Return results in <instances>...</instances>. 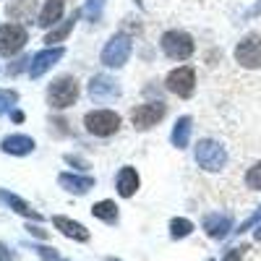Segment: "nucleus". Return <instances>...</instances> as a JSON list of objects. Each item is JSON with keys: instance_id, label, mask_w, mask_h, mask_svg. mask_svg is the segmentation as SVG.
I'll use <instances>...</instances> for the list:
<instances>
[{"instance_id": "1", "label": "nucleus", "mask_w": 261, "mask_h": 261, "mask_svg": "<svg viewBox=\"0 0 261 261\" xmlns=\"http://www.w3.org/2000/svg\"><path fill=\"white\" fill-rule=\"evenodd\" d=\"M196 165L206 172H220L227 165V151L220 141L214 139H204L196 146Z\"/></svg>"}, {"instance_id": "2", "label": "nucleus", "mask_w": 261, "mask_h": 261, "mask_svg": "<svg viewBox=\"0 0 261 261\" xmlns=\"http://www.w3.org/2000/svg\"><path fill=\"white\" fill-rule=\"evenodd\" d=\"M79 97V81L73 76H60L47 86V102L55 107V110H65L71 107Z\"/></svg>"}, {"instance_id": "3", "label": "nucleus", "mask_w": 261, "mask_h": 261, "mask_svg": "<svg viewBox=\"0 0 261 261\" xmlns=\"http://www.w3.org/2000/svg\"><path fill=\"white\" fill-rule=\"evenodd\" d=\"M160 45H162V53H165L170 60H188V58L193 55V50H196L193 39H191V34L178 32V29L165 32Z\"/></svg>"}, {"instance_id": "4", "label": "nucleus", "mask_w": 261, "mask_h": 261, "mask_svg": "<svg viewBox=\"0 0 261 261\" xmlns=\"http://www.w3.org/2000/svg\"><path fill=\"white\" fill-rule=\"evenodd\" d=\"M84 125H86V130H89V134H94V136H99V139H107V136L118 134L120 115L113 113V110H92V113H86Z\"/></svg>"}, {"instance_id": "5", "label": "nucleus", "mask_w": 261, "mask_h": 261, "mask_svg": "<svg viewBox=\"0 0 261 261\" xmlns=\"http://www.w3.org/2000/svg\"><path fill=\"white\" fill-rule=\"evenodd\" d=\"M130 50H134V45H130V37L115 34V37L107 39V45L102 47V63L107 65V68H120V65L128 63Z\"/></svg>"}, {"instance_id": "6", "label": "nucleus", "mask_w": 261, "mask_h": 261, "mask_svg": "<svg viewBox=\"0 0 261 261\" xmlns=\"http://www.w3.org/2000/svg\"><path fill=\"white\" fill-rule=\"evenodd\" d=\"M235 63L248 71L261 68V34H248L235 45Z\"/></svg>"}, {"instance_id": "7", "label": "nucleus", "mask_w": 261, "mask_h": 261, "mask_svg": "<svg viewBox=\"0 0 261 261\" xmlns=\"http://www.w3.org/2000/svg\"><path fill=\"white\" fill-rule=\"evenodd\" d=\"M165 86H167V92L188 99L196 89V68L193 65H180V68L170 71L167 79H165Z\"/></svg>"}, {"instance_id": "8", "label": "nucleus", "mask_w": 261, "mask_h": 261, "mask_svg": "<svg viewBox=\"0 0 261 261\" xmlns=\"http://www.w3.org/2000/svg\"><path fill=\"white\" fill-rule=\"evenodd\" d=\"M201 227L212 241H225L232 232V214L230 212H209V214H204Z\"/></svg>"}, {"instance_id": "9", "label": "nucleus", "mask_w": 261, "mask_h": 261, "mask_svg": "<svg viewBox=\"0 0 261 261\" xmlns=\"http://www.w3.org/2000/svg\"><path fill=\"white\" fill-rule=\"evenodd\" d=\"M162 118H165V105L162 102H146V105H139V107L130 110V123H134V128H139V130H149Z\"/></svg>"}, {"instance_id": "10", "label": "nucleus", "mask_w": 261, "mask_h": 261, "mask_svg": "<svg viewBox=\"0 0 261 261\" xmlns=\"http://www.w3.org/2000/svg\"><path fill=\"white\" fill-rule=\"evenodd\" d=\"M27 45V29L21 24H6L0 27V53L3 55H16L21 47Z\"/></svg>"}, {"instance_id": "11", "label": "nucleus", "mask_w": 261, "mask_h": 261, "mask_svg": "<svg viewBox=\"0 0 261 261\" xmlns=\"http://www.w3.org/2000/svg\"><path fill=\"white\" fill-rule=\"evenodd\" d=\"M65 55V50L63 47H47V50H39L34 58H32V63H29V76L32 79H42L45 76L53 65L60 60Z\"/></svg>"}, {"instance_id": "12", "label": "nucleus", "mask_w": 261, "mask_h": 261, "mask_svg": "<svg viewBox=\"0 0 261 261\" xmlns=\"http://www.w3.org/2000/svg\"><path fill=\"white\" fill-rule=\"evenodd\" d=\"M118 94H120V86H118V81L113 76L99 73V76H94L89 81V97L92 99H113Z\"/></svg>"}, {"instance_id": "13", "label": "nucleus", "mask_w": 261, "mask_h": 261, "mask_svg": "<svg viewBox=\"0 0 261 261\" xmlns=\"http://www.w3.org/2000/svg\"><path fill=\"white\" fill-rule=\"evenodd\" d=\"M58 186L65 188L68 193H76V196H84L94 188V178L92 175H76V172H60L58 175Z\"/></svg>"}, {"instance_id": "14", "label": "nucleus", "mask_w": 261, "mask_h": 261, "mask_svg": "<svg viewBox=\"0 0 261 261\" xmlns=\"http://www.w3.org/2000/svg\"><path fill=\"white\" fill-rule=\"evenodd\" d=\"M34 139L32 136H24V134H11L0 141V149L6 151V154H13V157H27L34 151Z\"/></svg>"}, {"instance_id": "15", "label": "nucleus", "mask_w": 261, "mask_h": 261, "mask_svg": "<svg viewBox=\"0 0 261 261\" xmlns=\"http://www.w3.org/2000/svg\"><path fill=\"white\" fill-rule=\"evenodd\" d=\"M139 186H141V178H139L136 167L125 165V167L118 170V175H115V188H118V193L123 196V199H130V196L139 191Z\"/></svg>"}, {"instance_id": "16", "label": "nucleus", "mask_w": 261, "mask_h": 261, "mask_svg": "<svg viewBox=\"0 0 261 261\" xmlns=\"http://www.w3.org/2000/svg\"><path fill=\"white\" fill-rule=\"evenodd\" d=\"M53 225H55V230H60L65 238H71V241H79V243H86L89 241V230H86L81 222H76V220H68V217H63V214H55L53 217Z\"/></svg>"}, {"instance_id": "17", "label": "nucleus", "mask_w": 261, "mask_h": 261, "mask_svg": "<svg viewBox=\"0 0 261 261\" xmlns=\"http://www.w3.org/2000/svg\"><path fill=\"white\" fill-rule=\"evenodd\" d=\"M0 204H6L8 209H13V212L21 214V217H27V220H34V222L42 220V214H39L37 209H32V204H27L21 196H16V193H11V191L0 188Z\"/></svg>"}, {"instance_id": "18", "label": "nucleus", "mask_w": 261, "mask_h": 261, "mask_svg": "<svg viewBox=\"0 0 261 261\" xmlns=\"http://www.w3.org/2000/svg\"><path fill=\"white\" fill-rule=\"evenodd\" d=\"M63 8H65V0H45V6H42V11H39V21L37 24L39 27H55L58 21H60V16H63Z\"/></svg>"}, {"instance_id": "19", "label": "nucleus", "mask_w": 261, "mask_h": 261, "mask_svg": "<svg viewBox=\"0 0 261 261\" xmlns=\"http://www.w3.org/2000/svg\"><path fill=\"white\" fill-rule=\"evenodd\" d=\"M191 130H193V120L188 115L178 118L175 125H172V134H170V141L172 146H178V149H186L188 141H191Z\"/></svg>"}, {"instance_id": "20", "label": "nucleus", "mask_w": 261, "mask_h": 261, "mask_svg": "<svg viewBox=\"0 0 261 261\" xmlns=\"http://www.w3.org/2000/svg\"><path fill=\"white\" fill-rule=\"evenodd\" d=\"M92 214L97 217V220H102L105 225H118L120 220V214H118V204L110 201V199H105V201H97L92 206Z\"/></svg>"}, {"instance_id": "21", "label": "nucleus", "mask_w": 261, "mask_h": 261, "mask_svg": "<svg viewBox=\"0 0 261 261\" xmlns=\"http://www.w3.org/2000/svg\"><path fill=\"white\" fill-rule=\"evenodd\" d=\"M34 8H37L34 0H13V3L6 8V13H8L11 21H27V18H32Z\"/></svg>"}, {"instance_id": "22", "label": "nucleus", "mask_w": 261, "mask_h": 261, "mask_svg": "<svg viewBox=\"0 0 261 261\" xmlns=\"http://www.w3.org/2000/svg\"><path fill=\"white\" fill-rule=\"evenodd\" d=\"M76 18H79V13H73L71 18H65L63 24H58V27H53V32H47V37H45V42L53 47V42H63L65 37L71 34V29L76 27Z\"/></svg>"}, {"instance_id": "23", "label": "nucleus", "mask_w": 261, "mask_h": 261, "mask_svg": "<svg viewBox=\"0 0 261 261\" xmlns=\"http://www.w3.org/2000/svg\"><path fill=\"white\" fill-rule=\"evenodd\" d=\"M193 232V222L186 220V217H172L170 220V238L172 241H183V238H188Z\"/></svg>"}, {"instance_id": "24", "label": "nucleus", "mask_w": 261, "mask_h": 261, "mask_svg": "<svg viewBox=\"0 0 261 261\" xmlns=\"http://www.w3.org/2000/svg\"><path fill=\"white\" fill-rule=\"evenodd\" d=\"M246 186H248L251 191H261V160L248 167V172H246Z\"/></svg>"}, {"instance_id": "25", "label": "nucleus", "mask_w": 261, "mask_h": 261, "mask_svg": "<svg viewBox=\"0 0 261 261\" xmlns=\"http://www.w3.org/2000/svg\"><path fill=\"white\" fill-rule=\"evenodd\" d=\"M16 102H18V92H13V89H0V115L11 113Z\"/></svg>"}, {"instance_id": "26", "label": "nucleus", "mask_w": 261, "mask_h": 261, "mask_svg": "<svg viewBox=\"0 0 261 261\" xmlns=\"http://www.w3.org/2000/svg\"><path fill=\"white\" fill-rule=\"evenodd\" d=\"M102 8H105V0H86L84 16L89 18V21H99L102 18Z\"/></svg>"}, {"instance_id": "27", "label": "nucleus", "mask_w": 261, "mask_h": 261, "mask_svg": "<svg viewBox=\"0 0 261 261\" xmlns=\"http://www.w3.org/2000/svg\"><path fill=\"white\" fill-rule=\"evenodd\" d=\"M32 251L42 258V261H60V253L55 251V248H50V246H45V243H39V246H32Z\"/></svg>"}, {"instance_id": "28", "label": "nucleus", "mask_w": 261, "mask_h": 261, "mask_svg": "<svg viewBox=\"0 0 261 261\" xmlns=\"http://www.w3.org/2000/svg\"><path fill=\"white\" fill-rule=\"evenodd\" d=\"M258 225H261V206H258L238 230H232V232H235V235H243V232H248V230H253V227H258Z\"/></svg>"}, {"instance_id": "29", "label": "nucleus", "mask_w": 261, "mask_h": 261, "mask_svg": "<svg viewBox=\"0 0 261 261\" xmlns=\"http://www.w3.org/2000/svg\"><path fill=\"white\" fill-rule=\"evenodd\" d=\"M27 232H29V235H34V238H39V241H47V238H50V232H47L45 227H39V225H32V222L27 225Z\"/></svg>"}, {"instance_id": "30", "label": "nucleus", "mask_w": 261, "mask_h": 261, "mask_svg": "<svg viewBox=\"0 0 261 261\" xmlns=\"http://www.w3.org/2000/svg\"><path fill=\"white\" fill-rule=\"evenodd\" d=\"M222 261H243V248H230L222 256Z\"/></svg>"}, {"instance_id": "31", "label": "nucleus", "mask_w": 261, "mask_h": 261, "mask_svg": "<svg viewBox=\"0 0 261 261\" xmlns=\"http://www.w3.org/2000/svg\"><path fill=\"white\" fill-rule=\"evenodd\" d=\"M0 261H16V253L6 243H0Z\"/></svg>"}, {"instance_id": "32", "label": "nucleus", "mask_w": 261, "mask_h": 261, "mask_svg": "<svg viewBox=\"0 0 261 261\" xmlns=\"http://www.w3.org/2000/svg\"><path fill=\"white\" fill-rule=\"evenodd\" d=\"M27 63H32V60H29V58H21V60H16V63L11 65V68H8V73H18V71H21V68H24V65H27Z\"/></svg>"}, {"instance_id": "33", "label": "nucleus", "mask_w": 261, "mask_h": 261, "mask_svg": "<svg viewBox=\"0 0 261 261\" xmlns=\"http://www.w3.org/2000/svg\"><path fill=\"white\" fill-rule=\"evenodd\" d=\"M258 13H261V0H258V3H256L253 8H251V16H258Z\"/></svg>"}, {"instance_id": "34", "label": "nucleus", "mask_w": 261, "mask_h": 261, "mask_svg": "<svg viewBox=\"0 0 261 261\" xmlns=\"http://www.w3.org/2000/svg\"><path fill=\"white\" fill-rule=\"evenodd\" d=\"M253 241H258V243H261V225H258V227H256V232H253Z\"/></svg>"}, {"instance_id": "35", "label": "nucleus", "mask_w": 261, "mask_h": 261, "mask_svg": "<svg viewBox=\"0 0 261 261\" xmlns=\"http://www.w3.org/2000/svg\"><path fill=\"white\" fill-rule=\"evenodd\" d=\"M110 261H118V258H110Z\"/></svg>"}]
</instances>
